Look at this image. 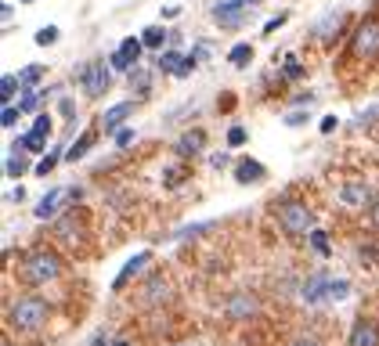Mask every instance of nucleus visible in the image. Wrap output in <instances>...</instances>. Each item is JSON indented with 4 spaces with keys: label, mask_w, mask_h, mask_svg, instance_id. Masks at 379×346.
<instances>
[{
    "label": "nucleus",
    "mask_w": 379,
    "mask_h": 346,
    "mask_svg": "<svg viewBox=\"0 0 379 346\" xmlns=\"http://www.w3.org/2000/svg\"><path fill=\"white\" fill-rule=\"evenodd\" d=\"M61 256L47 246H40V249H29L26 260H22V267H18V278H22V285L29 289H40V285H51V281L61 278Z\"/></svg>",
    "instance_id": "1"
},
{
    "label": "nucleus",
    "mask_w": 379,
    "mask_h": 346,
    "mask_svg": "<svg viewBox=\"0 0 379 346\" xmlns=\"http://www.w3.org/2000/svg\"><path fill=\"white\" fill-rule=\"evenodd\" d=\"M51 317V303L44 296H18L8 307V329L11 332H40Z\"/></svg>",
    "instance_id": "2"
},
{
    "label": "nucleus",
    "mask_w": 379,
    "mask_h": 346,
    "mask_svg": "<svg viewBox=\"0 0 379 346\" xmlns=\"http://www.w3.org/2000/svg\"><path fill=\"white\" fill-rule=\"evenodd\" d=\"M271 213H275L278 227L289 234V238H300V234H311L314 231V209L300 199H282V202H271Z\"/></svg>",
    "instance_id": "3"
},
{
    "label": "nucleus",
    "mask_w": 379,
    "mask_h": 346,
    "mask_svg": "<svg viewBox=\"0 0 379 346\" xmlns=\"http://www.w3.org/2000/svg\"><path fill=\"white\" fill-rule=\"evenodd\" d=\"M76 83H80V91L87 98H101L112 86V65H105L101 58L80 65V69H76Z\"/></svg>",
    "instance_id": "4"
},
{
    "label": "nucleus",
    "mask_w": 379,
    "mask_h": 346,
    "mask_svg": "<svg viewBox=\"0 0 379 346\" xmlns=\"http://www.w3.org/2000/svg\"><path fill=\"white\" fill-rule=\"evenodd\" d=\"M350 54H354V58H376V54H379V22H376V18H365L362 26L354 29Z\"/></svg>",
    "instance_id": "5"
},
{
    "label": "nucleus",
    "mask_w": 379,
    "mask_h": 346,
    "mask_svg": "<svg viewBox=\"0 0 379 346\" xmlns=\"http://www.w3.org/2000/svg\"><path fill=\"white\" fill-rule=\"evenodd\" d=\"M80 188H51L47 195H44V199H40L36 202V216H40V220H51V216H58V209L61 206H66V202H80Z\"/></svg>",
    "instance_id": "6"
},
{
    "label": "nucleus",
    "mask_w": 379,
    "mask_h": 346,
    "mask_svg": "<svg viewBox=\"0 0 379 346\" xmlns=\"http://www.w3.org/2000/svg\"><path fill=\"white\" fill-rule=\"evenodd\" d=\"M257 310H260V299L253 292H235V296H228V303H224V317L228 321H249Z\"/></svg>",
    "instance_id": "7"
},
{
    "label": "nucleus",
    "mask_w": 379,
    "mask_h": 346,
    "mask_svg": "<svg viewBox=\"0 0 379 346\" xmlns=\"http://www.w3.org/2000/svg\"><path fill=\"white\" fill-rule=\"evenodd\" d=\"M246 0H217L214 4V18H217V26L224 29H239L242 26V18H246Z\"/></svg>",
    "instance_id": "8"
},
{
    "label": "nucleus",
    "mask_w": 379,
    "mask_h": 346,
    "mask_svg": "<svg viewBox=\"0 0 379 346\" xmlns=\"http://www.w3.org/2000/svg\"><path fill=\"white\" fill-rule=\"evenodd\" d=\"M141 51H144V40L141 36H126L123 43H119V51L112 54V69H119V73H126V69H134L138 65V58H141Z\"/></svg>",
    "instance_id": "9"
},
{
    "label": "nucleus",
    "mask_w": 379,
    "mask_h": 346,
    "mask_svg": "<svg viewBox=\"0 0 379 346\" xmlns=\"http://www.w3.org/2000/svg\"><path fill=\"white\" fill-rule=\"evenodd\" d=\"M202 148H206V130H184V134L177 137V144H174V151L181 159H195V156H202Z\"/></svg>",
    "instance_id": "10"
},
{
    "label": "nucleus",
    "mask_w": 379,
    "mask_h": 346,
    "mask_svg": "<svg viewBox=\"0 0 379 346\" xmlns=\"http://www.w3.org/2000/svg\"><path fill=\"white\" fill-rule=\"evenodd\" d=\"M347 346H379V324L369 317H357L347 336Z\"/></svg>",
    "instance_id": "11"
},
{
    "label": "nucleus",
    "mask_w": 379,
    "mask_h": 346,
    "mask_svg": "<svg viewBox=\"0 0 379 346\" xmlns=\"http://www.w3.org/2000/svg\"><path fill=\"white\" fill-rule=\"evenodd\" d=\"M149 264H152V253H138L134 260H126L123 271H119V274H116V281H112V289H116V292H123V289L131 285V281H134L144 267H149Z\"/></svg>",
    "instance_id": "12"
},
{
    "label": "nucleus",
    "mask_w": 379,
    "mask_h": 346,
    "mask_svg": "<svg viewBox=\"0 0 379 346\" xmlns=\"http://www.w3.org/2000/svg\"><path fill=\"white\" fill-rule=\"evenodd\" d=\"M134 116V101H119L112 105L109 112L101 116V126H105V134H116V130H123V123Z\"/></svg>",
    "instance_id": "13"
},
{
    "label": "nucleus",
    "mask_w": 379,
    "mask_h": 346,
    "mask_svg": "<svg viewBox=\"0 0 379 346\" xmlns=\"http://www.w3.org/2000/svg\"><path fill=\"white\" fill-rule=\"evenodd\" d=\"M329 281H332V278H325V274H311L304 285H300V296H304L307 303H325V299H329Z\"/></svg>",
    "instance_id": "14"
},
{
    "label": "nucleus",
    "mask_w": 379,
    "mask_h": 346,
    "mask_svg": "<svg viewBox=\"0 0 379 346\" xmlns=\"http://www.w3.org/2000/svg\"><path fill=\"white\" fill-rule=\"evenodd\" d=\"M264 177H267L264 163H257V159H242V163H235V181H239V184H260Z\"/></svg>",
    "instance_id": "15"
},
{
    "label": "nucleus",
    "mask_w": 379,
    "mask_h": 346,
    "mask_svg": "<svg viewBox=\"0 0 379 346\" xmlns=\"http://www.w3.org/2000/svg\"><path fill=\"white\" fill-rule=\"evenodd\" d=\"M228 61L235 65V69H246V65L253 61V43H235L231 54H228Z\"/></svg>",
    "instance_id": "16"
},
{
    "label": "nucleus",
    "mask_w": 379,
    "mask_h": 346,
    "mask_svg": "<svg viewBox=\"0 0 379 346\" xmlns=\"http://www.w3.org/2000/svg\"><path fill=\"white\" fill-rule=\"evenodd\" d=\"M18 80H22V91H33V86L44 80V65H26V69L18 73Z\"/></svg>",
    "instance_id": "17"
},
{
    "label": "nucleus",
    "mask_w": 379,
    "mask_h": 346,
    "mask_svg": "<svg viewBox=\"0 0 379 346\" xmlns=\"http://www.w3.org/2000/svg\"><path fill=\"white\" fill-rule=\"evenodd\" d=\"M340 199H343L347 206H362V202L369 199V188H365V184H347Z\"/></svg>",
    "instance_id": "18"
},
{
    "label": "nucleus",
    "mask_w": 379,
    "mask_h": 346,
    "mask_svg": "<svg viewBox=\"0 0 379 346\" xmlns=\"http://www.w3.org/2000/svg\"><path fill=\"white\" fill-rule=\"evenodd\" d=\"M91 148H94V134H83V137H80V141H76V144L66 151V159H69V163H76V159H83V156H87Z\"/></svg>",
    "instance_id": "19"
},
{
    "label": "nucleus",
    "mask_w": 379,
    "mask_h": 346,
    "mask_svg": "<svg viewBox=\"0 0 379 346\" xmlns=\"http://www.w3.org/2000/svg\"><path fill=\"white\" fill-rule=\"evenodd\" d=\"M307 242H311V249L318 253V256H329V253H332V246H329V234H325V231H318V227H314V231L307 234Z\"/></svg>",
    "instance_id": "20"
},
{
    "label": "nucleus",
    "mask_w": 379,
    "mask_h": 346,
    "mask_svg": "<svg viewBox=\"0 0 379 346\" xmlns=\"http://www.w3.org/2000/svg\"><path fill=\"white\" fill-rule=\"evenodd\" d=\"M4 173H8V177H22V173H26V156H22V148H18L15 156H8Z\"/></svg>",
    "instance_id": "21"
},
{
    "label": "nucleus",
    "mask_w": 379,
    "mask_h": 346,
    "mask_svg": "<svg viewBox=\"0 0 379 346\" xmlns=\"http://www.w3.org/2000/svg\"><path fill=\"white\" fill-rule=\"evenodd\" d=\"M141 40H144V47H152V51H156V47H163L166 29H163V26H149V29L141 33Z\"/></svg>",
    "instance_id": "22"
},
{
    "label": "nucleus",
    "mask_w": 379,
    "mask_h": 346,
    "mask_svg": "<svg viewBox=\"0 0 379 346\" xmlns=\"http://www.w3.org/2000/svg\"><path fill=\"white\" fill-rule=\"evenodd\" d=\"M51 126H54L51 116H47V112H40V116L33 119V126H29V134H36V137H44V141H47V137H51Z\"/></svg>",
    "instance_id": "23"
},
{
    "label": "nucleus",
    "mask_w": 379,
    "mask_h": 346,
    "mask_svg": "<svg viewBox=\"0 0 379 346\" xmlns=\"http://www.w3.org/2000/svg\"><path fill=\"white\" fill-rule=\"evenodd\" d=\"M181 65H184V58H181L177 51H166V54H159V69H163V73H174V76H177V69H181Z\"/></svg>",
    "instance_id": "24"
},
{
    "label": "nucleus",
    "mask_w": 379,
    "mask_h": 346,
    "mask_svg": "<svg viewBox=\"0 0 379 346\" xmlns=\"http://www.w3.org/2000/svg\"><path fill=\"white\" fill-rule=\"evenodd\" d=\"M18 86H22V80H18V76H4V80H0V98H4V105H11Z\"/></svg>",
    "instance_id": "25"
},
{
    "label": "nucleus",
    "mask_w": 379,
    "mask_h": 346,
    "mask_svg": "<svg viewBox=\"0 0 379 346\" xmlns=\"http://www.w3.org/2000/svg\"><path fill=\"white\" fill-rule=\"evenodd\" d=\"M58 156H61V151H47V156H44V159H40V163L33 166V173H36V177H47V173L58 166Z\"/></svg>",
    "instance_id": "26"
},
{
    "label": "nucleus",
    "mask_w": 379,
    "mask_h": 346,
    "mask_svg": "<svg viewBox=\"0 0 379 346\" xmlns=\"http://www.w3.org/2000/svg\"><path fill=\"white\" fill-rule=\"evenodd\" d=\"M347 296H350V281L332 278V281H329V299H347Z\"/></svg>",
    "instance_id": "27"
},
{
    "label": "nucleus",
    "mask_w": 379,
    "mask_h": 346,
    "mask_svg": "<svg viewBox=\"0 0 379 346\" xmlns=\"http://www.w3.org/2000/svg\"><path fill=\"white\" fill-rule=\"evenodd\" d=\"M18 148H22V151H33V156H36V151H44V148H47V141H44V137H36V134H22Z\"/></svg>",
    "instance_id": "28"
},
{
    "label": "nucleus",
    "mask_w": 379,
    "mask_h": 346,
    "mask_svg": "<svg viewBox=\"0 0 379 346\" xmlns=\"http://www.w3.org/2000/svg\"><path fill=\"white\" fill-rule=\"evenodd\" d=\"M18 116H22V108H18V105H4V112H0V123L11 130V126L18 123Z\"/></svg>",
    "instance_id": "29"
},
{
    "label": "nucleus",
    "mask_w": 379,
    "mask_h": 346,
    "mask_svg": "<svg viewBox=\"0 0 379 346\" xmlns=\"http://www.w3.org/2000/svg\"><path fill=\"white\" fill-rule=\"evenodd\" d=\"M184 177H188V166H184V170H166V173H163V184H166V188H177Z\"/></svg>",
    "instance_id": "30"
},
{
    "label": "nucleus",
    "mask_w": 379,
    "mask_h": 346,
    "mask_svg": "<svg viewBox=\"0 0 379 346\" xmlns=\"http://www.w3.org/2000/svg\"><path fill=\"white\" fill-rule=\"evenodd\" d=\"M54 40H58V29H54V26H44V29L36 33V43H40V47H51Z\"/></svg>",
    "instance_id": "31"
},
{
    "label": "nucleus",
    "mask_w": 379,
    "mask_h": 346,
    "mask_svg": "<svg viewBox=\"0 0 379 346\" xmlns=\"http://www.w3.org/2000/svg\"><path fill=\"white\" fill-rule=\"evenodd\" d=\"M228 144H231V148L246 144V126H231V130H228Z\"/></svg>",
    "instance_id": "32"
},
{
    "label": "nucleus",
    "mask_w": 379,
    "mask_h": 346,
    "mask_svg": "<svg viewBox=\"0 0 379 346\" xmlns=\"http://www.w3.org/2000/svg\"><path fill=\"white\" fill-rule=\"evenodd\" d=\"M134 137H138V134H134L131 126H123V130H116V144H119V148H126V144H134Z\"/></svg>",
    "instance_id": "33"
},
{
    "label": "nucleus",
    "mask_w": 379,
    "mask_h": 346,
    "mask_svg": "<svg viewBox=\"0 0 379 346\" xmlns=\"http://www.w3.org/2000/svg\"><path fill=\"white\" fill-rule=\"evenodd\" d=\"M138 83V94H149V73H131V86Z\"/></svg>",
    "instance_id": "34"
},
{
    "label": "nucleus",
    "mask_w": 379,
    "mask_h": 346,
    "mask_svg": "<svg viewBox=\"0 0 379 346\" xmlns=\"http://www.w3.org/2000/svg\"><path fill=\"white\" fill-rule=\"evenodd\" d=\"M36 105H40V94H33V91H29L22 101H18V108H22V112H36Z\"/></svg>",
    "instance_id": "35"
},
{
    "label": "nucleus",
    "mask_w": 379,
    "mask_h": 346,
    "mask_svg": "<svg viewBox=\"0 0 379 346\" xmlns=\"http://www.w3.org/2000/svg\"><path fill=\"white\" fill-rule=\"evenodd\" d=\"M285 76H289V80H300V76H304V69L297 65V58H289V61H285Z\"/></svg>",
    "instance_id": "36"
},
{
    "label": "nucleus",
    "mask_w": 379,
    "mask_h": 346,
    "mask_svg": "<svg viewBox=\"0 0 379 346\" xmlns=\"http://www.w3.org/2000/svg\"><path fill=\"white\" fill-rule=\"evenodd\" d=\"M289 346H322V339H314V336H297Z\"/></svg>",
    "instance_id": "37"
},
{
    "label": "nucleus",
    "mask_w": 379,
    "mask_h": 346,
    "mask_svg": "<svg viewBox=\"0 0 379 346\" xmlns=\"http://www.w3.org/2000/svg\"><path fill=\"white\" fill-rule=\"evenodd\" d=\"M369 220H372V227H379V195H376L372 206H369Z\"/></svg>",
    "instance_id": "38"
},
{
    "label": "nucleus",
    "mask_w": 379,
    "mask_h": 346,
    "mask_svg": "<svg viewBox=\"0 0 379 346\" xmlns=\"http://www.w3.org/2000/svg\"><path fill=\"white\" fill-rule=\"evenodd\" d=\"M285 123H289V126H300V123H307V112H289Z\"/></svg>",
    "instance_id": "39"
},
{
    "label": "nucleus",
    "mask_w": 379,
    "mask_h": 346,
    "mask_svg": "<svg viewBox=\"0 0 379 346\" xmlns=\"http://www.w3.org/2000/svg\"><path fill=\"white\" fill-rule=\"evenodd\" d=\"M282 22H285V15H278V18H271V22H267V26H264V33H275V29L282 26Z\"/></svg>",
    "instance_id": "40"
},
{
    "label": "nucleus",
    "mask_w": 379,
    "mask_h": 346,
    "mask_svg": "<svg viewBox=\"0 0 379 346\" xmlns=\"http://www.w3.org/2000/svg\"><path fill=\"white\" fill-rule=\"evenodd\" d=\"M332 130H336V116H325L322 119V134H332Z\"/></svg>",
    "instance_id": "41"
},
{
    "label": "nucleus",
    "mask_w": 379,
    "mask_h": 346,
    "mask_svg": "<svg viewBox=\"0 0 379 346\" xmlns=\"http://www.w3.org/2000/svg\"><path fill=\"white\" fill-rule=\"evenodd\" d=\"M209 166H217V170H221V166H228V156L221 151V156H214V159H209Z\"/></svg>",
    "instance_id": "42"
},
{
    "label": "nucleus",
    "mask_w": 379,
    "mask_h": 346,
    "mask_svg": "<svg viewBox=\"0 0 379 346\" xmlns=\"http://www.w3.org/2000/svg\"><path fill=\"white\" fill-rule=\"evenodd\" d=\"M91 346H112V343H109V339H105V336H98V339H94Z\"/></svg>",
    "instance_id": "43"
},
{
    "label": "nucleus",
    "mask_w": 379,
    "mask_h": 346,
    "mask_svg": "<svg viewBox=\"0 0 379 346\" xmlns=\"http://www.w3.org/2000/svg\"><path fill=\"white\" fill-rule=\"evenodd\" d=\"M116 346H131V343H123V339H119V343H116Z\"/></svg>",
    "instance_id": "44"
},
{
    "label": "nucleus",
    "mask_w": 379,
    "mask_h": 346,
    "mask_svg": "<svg viewBox=\"0 0 379 346\" xmlns=\"http://www.w3.org/2000/svg\"><path fill=\"white\" fill-rule=\"evenodd\" d=\"M246 4H260V0H246Z\"/></svg>",
    "instance_id": "45"
}]
</instances>
